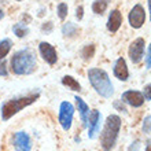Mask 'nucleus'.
<instances>
[{"instance_id":"1","label":"nucleus","mask_w":151,"mask_h":151,"mask_svg":"<svg viewBox=\"0 0 151 151\" xmlns=\"http://www.w3.org/2000/svg\"><path fill=\"white\" fill-rule=\"evenodd\" d=\"M119 129H121V118L117 114H110L100 133V144L104 151H111L114 148L118 139Z\"/></svg>"},{"instance_id":"2","label":"nucleus","mask_w":151,"mask_h":151,"mask_svg":"<svg viewBox=\"0 0 151 151\" xmlns=\"http://www.w3.org/2000/svg\"><path fill=\"white\" fill-rule=\"evenodd\" d=\"M11 69L18 76L32 74L36 70V58L28 48L15 52L11 58Z\"/></svg>"},{"instance_id":"3","label":"nucleus","mask_w":151,"mask_h":151,"mask_svg":"<svg viewBox=\"0 0 151 151\" xmlns=\"http://www.w3.org/2000/svg\"><path fill=\"white\" fill-rule=\"evenodd\" d=\"M88 78L89 83L93 87L98 93L103 98H111V95L114 93V87H113L110 77L103 69H89L88 70Z\"/></svg>"},{"instance_id":"4","label":"nucleus","mask_w":151,"mask_h":151,"mask_svg":"<svg viewBox=\"0 0 151 151\" xmlns=\"http://www.w3.org/2000/svg\"><path fill=\"white\" fill-rule=\"evenodd\" d=\"M39 98V93H33V95H28V96H21V98H17V99H11L7 100L6 103H3L1 106V118L4 121H7L15 115L18 111H21L22 109H25L29 104L35 103Z\"/></svg>"},{"instance_id":"5","label":"nucleus","mask_w":151,"mask_h":151,"mask_svg":"<svg viewBox=\"0 0 151 151\" xmlns=\"http://www.w3.org/2000/svg\"><path fill=\"white\" fill-rule=\"evenodd\" d=\"M73 115H74V107L69 102H62L59 107V124L63 128V131H69L72 128Z\"/></svg>"},{"instance_id":"6","label":"nucleus","mask_w":151,"mask_h":151,"mask_svg":"<svg viewBox=\"0 0 151 151\" xmlns=\"http://www.w3.org/2000/svg\"><path fill=\"white\" fill-rule=\"evenodd\" d=\"M128 54H129V58H131L132 63H140L142 59L144 56V39L139 37V39L133 40L129 45V50H128Z\"/></svg>"},{"instance_id":"7","label":"nucleus","mask_w":151,"mask_h":151,"mask_svg":"<svg viewBox=\"0 0 151 151\" xmlns=\"http://www.w3.org/2000/svg\"><path fill=\"white\" fill-rule=\"evenodd\" d=\"M146 22V12L144 8L140 4L133 6V8L129 12V25L133 29H140Z\"/></svg>"},{"instance_id":"8","label":"nucleus","mask_w":151,"mask_h":151,"mask_svg":"<svg viewBox=\"0 0 151 151\" xmlns=\"http://www.w3.org/2000/svg\"><path fill=\"white\" fill-rule=\"evenodd\" d=\"M12 143L15 151H30L32 150V140L26 132H17L12 136Z\"/></svg>"},{"instance_id":"9","label":"nucleus","mask_w":151,"mask_h":151,"mask_svg":"<svg viewBox=\"0 0 151 151\" xmlns=\"http://www.w3.org/2000/svg\"><path fill=\"white\" fill-rule=\"evenodd\" d=\"M100 124H102V114L98 110H92L88 115V137L89 139H93L96 136V133L99 132L100 129Z\"/></svg>"},{"instance_id":"10","label":"nucleus","mask_w":151,"mask_h":151,"mask_svg":"<svg viewBox=\"0 0 151 151\" xmlns=\"http://www.w3.org/2000/svg\"><path fill=\"white\" fill-rule=\"evenodd\" d=\"M144 100L146 99H144V96H143V92L133 91V89L124 92L122 96H121V102L129 104L132 107H140V106H143Z\"/></svg>"},{"instance_id":"11","label":"nucleus","mask_w":151,"mask_h":151,"mask_svg":"<svg viewBox=\"0 0 151 151\" xmlns=\"http://www.w3.org/2000/svg\"><path fill=\"white\" fill-rule=\"evenodd\" d=\"M39 50H40L41 56H43V59L45 60L48 65L56 63V60H58V55H56V50L54 48V45H51L50 43L43 41V43H40Z\"/></svg>"},{"instance_id":"12","label":"nucleus","mask_w":151,"mask_h":151,"mask_svg":"<svg viewBox=\"0 0 151 151\" xmlns=\"http://www.w3.org/2000/svg\"><path fill=\"white\" fill-rule=\"evenodd\" d=\"M113 73L119 81H127L128 77H129V70H128L127 62L124 58H118L115 60L114 68H113Z\"/></svg>"},{"instance_id":"13","label":"nucleus","mask_w":151,"mask_h":151,"mask_svg":"<svg viewBox=\"0 0 151 151\" xmlns=\"http://www.w3.org/2000/svg\"><path fill=\"white\" fill-rule=\"evenodd\" d=\"M122 24V14L119 12V10H113L109 15V21H107V29L111 33H115L119 29Z\"/></svg>"},{"instance_id":"14","label":"nucleus","mask_w":151,"mask_h":151,"mask_svg":"<svg viewBox=\"0 0 151 151\" xmlns=\"http://www.w3.org/2000/svg\"><path fill=\"white\" fill-rule=\"evenodd\" d=\"M76 102H77V107H78L80 111V117H81V121H83V125L87 127L88 124V115H89V107L88 104L84 102L80 96H76Z\"/></svg>"},{"instance_id":"15","label":"nucleus","mask_w":151,"mask_h":151,"mask_svg":"<svg viewBox=\"0 0 151 151\" xmlns=\"http://www.w3.org/2000/svg\"><path fill=\"white\" fill-rule=\"evenodd\" d=\"M62 84H63L65 87H68L69 89H72V91H80L81 89L80 83L76 78H73L72 76H65L63 78H62Z\"/></svg>"},{"instance_id":"16","label":"nucleus","mask_w":151,"mask_h":151,"mask_svg":"<svg viewBox=\"0 0 151 151\" xmlns=\"http://www.w3.org/2000/svg\"><path fill=\"white\" fill-rule=\"evenodd\" d=\"M109 6V0H95L93 3H92V11L95 12V14H103L106 11V8Z\"/></svg>"},{"instance_id":"17","label":"nucleus","mask_w":151,"mask_h":151,"mask_svg":"<svg viewBox=\"0 0 151 151\" xmlns=\"http://www.w3.org/2000/svg\"><path fill=\"white\" fill-rule=\"evenodd\" d=\"M12 32H14V35L17 37H25L29 33V29L24 24H15L12 26Z\"/></svg>"},{"instance_id":"18","label":"nucleus","mask_w":151,"mask_h":151,"mask_svg":"<svg viewBox=\"0 0 151 151\" xmlns=\"http://www.w3.org/2000/svg\"><path fill=\"white\" fill-rule=\"evenodd\" d=\"M11 45L12 44L8 39L0 41V59H4V56H7V54L11 50Z\"/></svg>"},{"instance_id":"19","label":"nucleus","mask_w":151,"mask_h":151,"mask_svg":"<svg viewBox=\"0 0 151 151\" xmlns=\"http://www.w3.org/2000/svg\"><path fill=\"white\" fill-rule=\"evenodd\" d=\"M93 55H95V45H93V44H88V45H85V47L83 48V51H81V56H83L85 60L91 59Z\"/></svg>"},{"instance_id":"20","label":"nucleus","mask_w":151,"mask_h":151,"mask_svg":"<svg viewBox=\"0 0 151 151\" xmlns=\"http://www.w3.org/2000/svg\"><path fill=\"white\" fill-rule=\"evenodd\" d=\"M62 33H63L66 37H72L73 35L77 33V26L72 22H68V24H65V26L62 28Z\"/></svg>"},{"instance_id":"21","label":"nucleus","mask_w":151,"mask_h":151,"mask_svg":"<svg viewBox=\"0 0 151 151\" xmlns=\"http://www.w3.org/2000/svg\"><path fill=\"white\" fill-rule=\"evenodd\" d=\"M68 4H65V3H60L59 6H58V17H59L60 19L63 21L66 17H68Z\"/></svg>"},{"instance_id":"22","label":"nucleus","mask_w":151,"mask_h":151,"mask_svg":"<svg viewBox=\"0 0 151 151\" xmlns=\"http://www.w3.org/2000/svg\"><path fill=\"white\" fill-rule=\"evenodd\" d=\"M143 132L144 133H151V115H147L143 121Z\"/></svg>"},{"instance_id":"23","label":"nucleus","mask_w":151,"mask_h":151,"mask_svg":"<svg viewBox=\"0 0 151 151\" xmlns=\"http://www.w3.org/2000/svg\"><path fill=\"white\" fill-rule=\"evenodd\" d=\"M143 96L146 100H151V84L146 85L143 89Z\"/></svg>"},{"instance_id":"24","label":"nucleus","mask_w":151,"mask_h":151,"mask_svg":"<svg viewBox=\"0 0 151 151\" xmlns=\"http://www.w3.org/2000/svg\"><path fill=\"white\" fill-rule=\"evenodd\" d=\"M83 15H84V8H83V6H78V7L76 8V17H77L78 21H81L83 19Z\"/></svg>"},{"instance_id":"25","label":"nucleus","mask_w":151,"mask_h":151,"mask_svg":"<svg viewBox=\"0 0 151 151\" xmlns=\"http://www.w3.org/2000/svg\"><path fill=\"white\" fill-rule=\"evenodd\" d=\"M7 74H8V72H7V69H6V62L1 60V62H0V76L6 77Z\"/></svg>"},{"instance_id":"26","label":"nucleus","mask_w":151,"mask_h":151,"mask_svg":"<svg viewBox=\"0 0 151 151\" xmlns=\"http://www.w3.org/2000/svg\"><path fill=\"white\" fill-rule=\"evenodd\" d=\"M146 65H147V68H151V44L148 45V50H147V56H146Z\"/></svg>"},{"instance_id":"27","label":"nucleus","mask_w":151,"mask_h":151,"mask_svg":"<svg viewBox=\"0 0 151 151\" xmlns=\"http://www.w3.org/2000/svg\"><path fill=\"white\" fill-rule=\"evenodd\" d=\"M139 148H140V142L139 140H136L135 143L131 144V147L128 148V151H139Z\"/></svg>"},{"instance_id":"28","label":"nucleus","mask_w":151,"mask_h":151,"mask_svg":"<svg viewBox=\"0 0 151 151\" xmlns=\"http://www.w3.org/2000/svg\"><path fill=\"white\" fill-rule=\"evenodd\" d=\"M41 29H43L44 32H47V33H50L52 30V24L51 22H45V24L41 26Z\"/></svg>"},{"instance_id":"29","label":"nucleus","mask_w":151,"mask_h":151,"mask_svg":"<svg viewBox=\"0 0 151 151\" xmlns=\"http://www.w3.org/2000/svg\"><path fill=\"white\" fill-rule=\"evenodd\" d=\"M114 107H115V109H118L119 111H127L125 106H124V104H121L119 102H114Z\"/></svg>"},{"instance_id":"30","label":"nucleus","mask_w":151,"mask_h":151,"mask_svg":"<svg viewBox=\"0 0 151 151\" xmlns=\"http://www.w3.org/2000/svg\"><path fill=\"white\" fill-rule=\"evenodd\" d=\"M146 151H151V142L147 143V146H146Z\"/></svg>"},{"instance_id":"31","label":"nucleus","mask_w":151,"mask_h":151,"mask_svg":"<svg viewBox=\"0 0 151 151\" xmlns=\"http://www.w3.org/2000/svg\"><path fill=\"white\" fill-rule=\"evenodd\" d=\"M148 8H150V19H151V0H148Z\"/></svg>"},{"instance_id":"32","label":"nucleus","mask_w":151,"mask_h":151,"mask_svg":"<svg viewBox=\"0 0 151 151\" xmlns=\"http://www.w3.org/2000/svg\"><path fill=\"white\" fill-rule=\"evenodd\" d=\"M4 17V12H3V10H1V8H0V19H1V18H3Z\"/></svg>"},{"instance_id":"33","label":"nucleus","mask_w":151,"mask_h":151,"mask_svg":"<svg viewBox=\"0 0 151 151\" xmlns=\"http://www.w3.org/2000/svg\"><path fill=\"white\" fill-rule=\"evenodd\" d=\"M17 1H21V0H17Z\"/></svg>"}]
</instances>
